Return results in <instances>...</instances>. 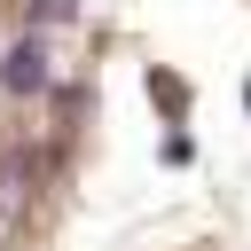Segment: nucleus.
Here are the masks:
<instances>
[{
	"label": "nucleus",
	"mask_w": 251,
	"mask_h": 251,
	"mask_svg": "<svg viewBox=\"0 0 251 251\" xmlns=\"http://www.w3.org/2000/svg\"><path fill=\"white\" fill-rule=\"evenodd\" d=\"M0 86H8V94H39V86H47V47H39V39H16V47L0 55Z\"/></svg>",
	"instance_id": "f257e3e1"
},
{
	"label": "nucleus",
	"mask_w": 251,
	"mask_h": 251,
	"mask_svg": "<svg viewBox=\"0 0 251 251\" xmlns=\"http://www.w3.org/2000/svg\"><path fill=\"white\" fill-rule=\"evenodd\" d=\"M31 16H39V24H63V16H71V0H31Z\"/></svg>",
	"instance_id": "f03ea898"
}]
</instances>
